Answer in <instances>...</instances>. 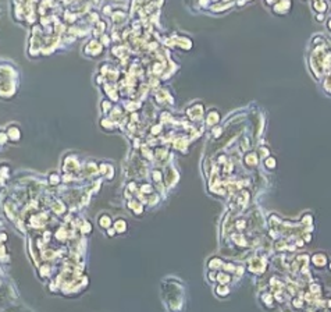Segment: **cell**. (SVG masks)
<instances>
[{"label":"cell","instance_id":"6da1fadb","mask_svg":"<svg viewBox=\"0 0 331 312\" xmlns=\"http://www.w3.org/2000/svg\"><path fill=\"white\" fill-rule=\"evenodd\" d=\"M100 224H102L103 227H109V226H110V219L106 217V216H103L102 220H100Z\"/></svg>","mask_w":331,"mask_h":312}]
</instances>
